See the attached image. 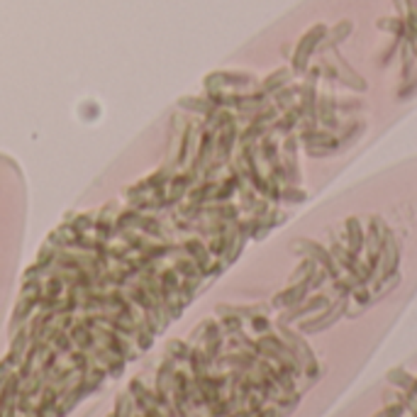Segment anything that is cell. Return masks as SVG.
Wrapping results in <instances>:
<instances>
[{"label":"cell","instance_id":"7","mask_svg":"<svg viewBox=\"0 0 417 417\" xmlns=\"http://www.w3.org/2000/svg\"><path fill=\"white\" fill-rule=\"evenodd\" d=\"M281 201H285V203H303V201H305V190H301L298 185L288 183V185H283V188H281L278 203Z\"/></svg>","mask_w":417,"mask_h":417},{"label":"cell","instance_id":"6","mask_svg":"<svg viewBox=\"0 0 417 417\" xmlns=\"http://www.w3.org/2000/svg\"><path fill=\"white\" fill-rule=\"evenodd\" d=\"M307 288H310V281L296 283L293 288H288V291L281 293V296L276 298V305H298V303H303V298H305Z\"/></svg>","mask_w":417,"mask_h":417},{"label":"cell","instance_id":"9","mask_svg":"<svg viewBox=\"0 0 417 417\" xmlns=\"http://www.w3.org/2000/svg\"><path fill=\"white\" fill-rule=\"evenodd\" d=\"M364 110V103L361 101H342L337 103V112H342V115H352V112H359Z\"/></svg>","mask_w":417,"mask_h":417},{"label":"cell","instance_id":"4","mask_svg":"<svg viewBox=\"0 0 417 417\" xmlns=\"http://www.w3.org/2000/svg\"><path fill=\"white\" fill-rule=\"evenodd\" d=\"M344 239H347V249L349 252H354L356 256L364 252L366 232H364V225H361V220L356 215L344 220Z\"/></svg>","mask_w":417,"mask_h":417},{"label":"cell","instance_id":"5","mask_svg":"<svg viewBox=\"0 0 417 417\" xmlns=\"http://www.w3.org/2000/svg\"><path fill=\"white\" fill-rule=\"evenodd\" d=\"M337 142H339V147L342 144H352V142H356V139L361 137V132H364V122L361 120H349V122H344V125H339V130H337Z\"/></svg>","mask_w":417,"mask_h":417},{"label":"cell","instance_id":"3","mask_svg":"<svg viewBox=\"0 0 417 417\" xmlns=\"http://www.w3.org/2000/svg\"><path fill=\"white\" fill-rule=\"evenodd\" d=\"M325 32H327V30H325L323 25H317V27H312V30L307 32L305 37L301 39V44H298L296 57H293V66H296L298 74H303V71L307 69V61H310V57H312V52H315V49H317V44L323 42Z\"/></svg>","mask_w":417,"mask_h":417},{"label":"cell","instance_id":"1","mask_svg":"<svg viewBox=\"0 0 417 417\" xmlns=\"http://www.w3.org/2000/svg\"><path fill=\"white\" fill-rule=\"evenodd\" d=\"M380 232H383V242H380V271L383 276L396 274L398 269V259H400V244H398L396 234L388 230V225L383 222L380 225Z\"/></svg>","mask_w":417,"mask_h":417},{"label":"cell","instance_id":"8","mask_svg":"<svg viewBox=\"0 0 417 417\" xmlns=\"http://www.w3.org/2000/svg\"><path fill=\"white\" fill-rule=\"evenodd\" d=\"M288 76H291V74H288V71H283V69H281L278 74H274L269 81H266V85H264V93H271V90H276V88H283V85H285V81H288Z\"/></svg>","mask_w":417,"mask_h":417},{"label":"cell","instance_id":"2","mask_svg":"<svg viewBox=\"0 0 417 417\" xmlns=\"http://www.w3.org/2000/svg\"><path fill=\"white\" fill-rule=\"evenodd\" d=\"M296 249H301L307 259H312L315 264L323 266V271H327V276H334V278H337V261H334L329 249H325L323 244L312 242V239H298Z\"/></svg>","mask_w":417,"mask_h":417}]
</instances>
